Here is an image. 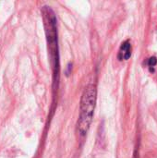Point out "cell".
<instances>
[{
	"instance_id": "obj_2",
	"label": "cell",
	"mask_w": 157,
	"mask_h": 158,
	"mask_svg": "<svg viewBox=\"0 0 157 158\" xmlns=\"http://www.w3.org/2000/svg\"><path fill=\"white\" fill-rule=\"evenodd\" d=\"M131 56V44L129 41L124 42L118 52V58L120 60H128Z\"/></svg>"
},
{
	"instance_id": "obj_1",
	"label": "cell",
	"mask_w": 157,
	"mask_h": 158,
	"mask_svg": "<svg viewBox=\"0 0 157 158\" xmlns=\"http://www.w3.org/2000/svg\"><path fill=\"white\" fill-rule=\"evenodd\" d=\"M96 102V89L93 84L88 85L81 97V114L78 121V131L81 136L85 135L93 120V111Z\"/></svg>"
},
{
	"instance_id": "obj_3",
	"label": "cell",
	"mask_w": 157,
	"mask_h": 158,
	"mask_svg": "<svg viewBox=\"0 0 157 158\" xmlns=\"http://www.w3.org/2000/svg\"><path fill=\"white\" fill-rule=\"evenodd\" d=\"M157 63V59L156 57H151L150 59H149V62H148V64H149V67L150 68H153V67H155V65H156Z\"/></svg>"
}]
</instances>
